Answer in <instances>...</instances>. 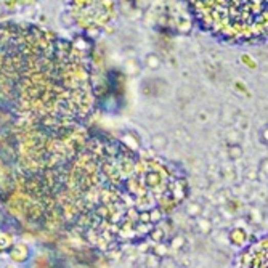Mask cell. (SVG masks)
<instances>
[{
  "label": "cell",
  "instance_id": "obj_1",
  "mask_svg": "<svg viewBox=\"0 0 268 268\" xmlns=\"http://www.w3.org/2000/svg\"><path fill=\"white\" fill-rule=\"evenodd\" d=\"M95 100L90 61L76 45L34 24H0V113L24 137L77 135Z\"/></svg>",
  "mask_w": 268,
  "mask_h": 268
},
{
  "label": "cell",
  "instance_id": "obj_2",
  "mask_svg": "<svg viewBox=\"0 0 268 268\" xmlns=\"http://www.w3.org/2000/svg\"><path fill=\"white\" fill-rule=\"evenodd\" d=\"M140 161L120 146L98 138L56 143L37 157L32 178L74 199V205L114 239L143 236L174 204L164 181L146 185ZM87 217V218H89Z\"/></svg>",
  "mask_w": 268,
  "mask_h": 268
},
{
  "label": "cell",
  "instance_id": "obj_3",
  "mask_svg": "<svg viewBox=\"0 0 268 268\" xmlns=\"http://www.w3.org/2000/svg\"><path fill=\"white\" fill-rule=\"evenodd\" d=\"M199 26L231 44L268 39V0H187Z\"/></svg>",
  "mask_w": 268,
  "mask_h": 268
},
{
  "label": "cell",
  "instance_id": "obj_4",
  "mask_svg": "<svg viewBox=\"0 0 268 268\" xmlns=\"http://www.w3.org/2000/svg\"><path fill=\"white\" fill-rule=\"evenodd\" d=\"M235 268H268V236H263L242 252Z\"/></svg>",
  "mask_w": 268,
  "mask_h": 268
}]
</instances>
